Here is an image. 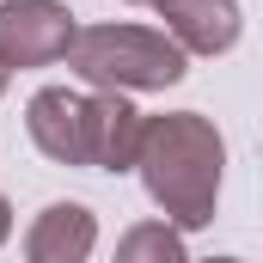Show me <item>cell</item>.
<instances>
[{"mask_svg": "<svg viewBox=\"0 0 263 263\" xmlns=\"http://www.w3.org/2000/svg\"><path fill=\"white\" fill-rule=\"evenodd\" d=\"M110 263H190V251H184V233L172 220H141L117 239Z\"/></svg>", "mask_w": 263, "mask_h": 263, "instance_id": "8", "label": "cell"}, {"mask_svg": "<svg viewBox=\"0 0 263 263\" xmlns=\"http://www.w3.org/2000/svg\"><path fill=\"white\" fill-rule=\"evenodd\" d=\"M220 165H227V141L220 129L202 117V110H165V117H147L141 129V184L153 208L178 227V233H196L214 220V202H220Z\"/></svg>", "mask_w": 263, "mask_h": 263, "instance_id": "1", "label": "cell"}, {"mask_svg": "<svg viewBox=\"0 0 263 263\" xmlns=\"http://www.w3.org/2000/svg\"><path fill=\"white\" fill-rule=\"evenodd\" d=\"M135 6H153V0H135Z\"/></svg>", "mask_w": 263, "mask_h": 263, "instance_id": "12", "label": "cell"}, {"mask_svg": "<svg viewBox=\"0 0 263 263\" xmlns=\"http://www.w3.org/2000/svg\"><path fill=\"white\" fill-rule=\"evenodd\" d=\"M6 80H12V67H6V62H0V92H6Z\"/></svg>", "mask_w": 263, "mask_h": 263, "instance_id": "10", "label": "cell"}, {"mask_svg": "<svg viewBox=\"0 0 263 263\" xmlns=\"http://www.w3.org/2000/svg\"><path fill=\"white\" fill-rule=\"evenodd\" d=\"M92 245H98V214L86 202H49L25 233V263H86Z\"/></svg>", "mask_w": 263, "mask_h": 263, "instance_id": "6", "label": "cell"}, {"mask_svg": "<svg viewBox=\"0 0 263 263\" xmlns=\"http://www.w3.org/2000/svg\"><path fill=\"white\" fill-rule=\"evenodd\" d=\"M73 12L62 0H0V62L6 67H49L73 49Z\"/></svg>", "mask_w": 263, "mask_h": 263, "instance_id": "3", "label": "cell"}, {"mask_svg": "<svg viewBox=\"0 0 263 263\" xmlns=\"http://www.w3.org/2000/svg\"><path fill=\"white\" fill-rule=\"evenodd\" d=\"M184 55H227L239 43V0H153Z\"/></svg>", "mask_w": 263, "mask_h": 263, "instance_id": "7", "label": "cell"}, {"mask_svg": "<svg viewBox=\"0 0 263 263\" xmlns=\"http://www.w3.org/2000/svg\"><path fill=\"white\" fill-rule=\"evenodd\" d=\"M147 117L123 92H92L86 98V172H135Z\"/></svg>", "mask_w": 263, "mask_h": 263, "instance_id": "4", "label": "cell"}, {"mask_svg": "<svg viewBox=\"0 0 263 263\" xmlns=\"http://www.w3.org/2000/svg\"><path fill=\"white\" fill-rule=\"evenodd\" d=\"M6 233H12V202L0 196V245H6Z\"/></svg>", "mask_w": 263, "mask_h": 263, "instance_id": "9", "label": "cell"}, {"mask_svg": "<svg viewBox=\"0 0 263 263\" xmlns=\"http://www.w3.org/2000/svg\"><path fill=\"white\" fill-rule=\"evenodd\" d=\"M67 67L98 92H165L184 80V43L147 25H86L67 49Z\"/></svg>", "mask_w": 263, "mask_h": 263, "instance_id": "2", "label": "cell"}, {"mask_svg": "<svg viewBox=\"0 0 263 263\" xmlns=\"http://www.w3.org/2000/svg\"><path fill=\"white\" fill-rule=\"evenodd\" d=\"M202 263H239V257H202Z\"/></svg>", "mask_w": 263, "mask_h": 263, "instance_id": "11", "label": "cell"}, {"mask_svg": "<svg viewBox=\"0 0 263 263\" xmlns=\"http://www.w3.org/2000/svg\"><path fill=\"white\" fill-rule=\"evenodd\" d=\"M25 129L43 159L55 165H86V92L73 86H43L25 104Z\"/></svg>", "mask_w": 263, "mask_h": 263, "instance_id": "5", "label": "cell"}]
</instances>
